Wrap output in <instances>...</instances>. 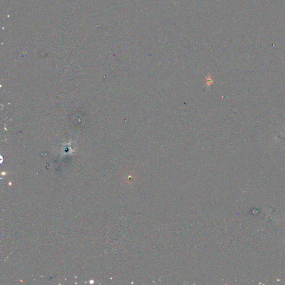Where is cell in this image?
Masks as SVG:
<instances>
[{
    "instance_id": "1",
    "label": "cell",
    "mask_w": 285,
    "mask_h": 285,
    "mask_svg": "<svg viewBox=\"0 0 285 285\" xmlns=\"http://www.w3.org/2000/svg\"><path fill=\"white\" fill-rule=\"evenodd\" d=\"M213 82H214L213 79L212 77V76H210V74H208V76L207 77H206V85L208 86V87H210V86L213 83Z\"/></svg>"
}]
</instances>
